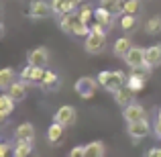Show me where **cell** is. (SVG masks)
<instances>
[{
  "instance_id": "obj_14",
  "label": "cell",
  "mask_w": 161,
  "mask_h": 157,
  "mask_svg": "<svg viewBox=\"0 0 161 157\" xmlns=\"http://www.w3.org/2000/svg\"><path fill=\"white\" fill-rule=\"evenodd\" d=\"M78 23H80L78 12H69V14L59 16V29H61L63 33H67V35H74V29H75Z\"/></svg>"
},
{
  "instance_id": "obj_10",
  "label": "cell",
  "mask_w": 161,
  "mask_h": 157,
  "mask_svg": "<svg viewBox=\"0 0 161 157\" xmlns=\"http://www.w3.org/2000/svg\"><path fill=\"white\" fill-rule=\"evenodd\" d=\"M122 118H125L126 125H129V122L145 121V118H147V112H145V108H143L141 104L133 102V104H129V106H125V108H122Z\"/></svg>"
},
{
  "instance_id": "obj_6",
  "label": "cell",
  "mask_w": 161,
  "mask_h": 157,
  "mask_svg": "<svg viewBox=\"0 0 161 157\" xmlns=\"http://www.w3.org/2000/svg\"><path fill=\"white\" fill-rule=\"evenodd\" d=\"M151 133V125L149 121H137V122H129L126 125V135H129L130 139H135V141H141V139L149 137Z\"/></svg>"
},
{
  "instance_id": "obj_24",
  "label": "cell",
  "mask_w": 161,
  "mask_h": 157,
  "mask_svg": "<svg viewBox=\"0 0 161 157\" xmlns=\"http://www.w3.org/2000/svg\"><path fill=\"white\" fill-rule=\"evenodd\" d=\"M130 47H133V45H130V39L129 37H120V39H116L114 41V55H118V57H125L126 53L130 51Z\"/></svg>"
},
{
  "instance_id": "obj_18",
  "label": "cell",
  "mask_w": 161,
  "mask_h": 157,
  "mask_svg": "<svg viewBox=\"0 0 161 157\" xmlns=\"http://www.w3.org/2000/svg\"><path fill=\"white\" fill-rule=\"evenodd\" d=\"M14 104H16V100L10 98L8 92H2V96H0V118L2 121L10 116V112L14 110Z\"/></svg>"
},
{
  "instance_id": "obj_34",
  "label": "cell",
  "mask_w": 161,
  "mask_h": 157,
  "mask_svg": "<svg viewBox=\"0 0 161 157\" xmlns=\"http://www.w3.org/2000/svg\"><path fill=\"white\" fill-rule=\"evenodd\" d=\"M90 33H96V35H106V29L98 23H92L90 25Z\"/></svg>"
},
{
  "instance_id": "obj_13",
  "label": "cell",
  "mask_w": 161,
  "mask_h": 157,
  "mask_svg": "<svg viewBox=\"0 0 161 157\" xmlns=\"http://www.w3.org/2000/svg\"><path fill=\"white\" fill-rule=\"evenodd\" d=\"M145 65L149 67V70H153V67L161 65V45H151V47L145 49Z\"/></svg>"
},
{
  "instance_id": "obj_23",
  "label": "cell",
  "mask_w": 161,
  "mask_h": 157,
  "mask_svg": "<svg viewBox=\"0 0 161 157\" xmlns=\"http://www.w3.org/2000/svg\"><path fill=\"white\" fill-rule=\"evenodd\" d=\"M57 86H59V76L55 74V71L45 70L43 80H41V88H45V90H55Z\"/></svg>"
},
{
  "instance_id": "obj_27",
  "label": "cell",
  "mask_w": 161,
  "mask_h": 157,
  "mask_svg": "<svg viewBox=\"0 0 161 157\" xmlns=\"http://www.w3.org/2000/svg\"><path fill=\"white\" fill-rule=\"evenodd\" d=\"M100 6L114 14H122V0H100Z\"/></svg>"
},
{
  "instance_id": "obj_9",
  "label": "cell",
  "mask_w": 161,
  "mask_h": 157,
  "mask_svg": "<svg viewBox=\"0 0 161 157\" xmlns=\"http://www.w3.org/2000/svg\"><path fill=\"white\" fill-rule=\"evenodd\" d=\"M126 61V65L130 67V70H139V67H147L145 65V49L139 47V45H133L130 47V51L122 57Z\"/></svg>"
},
{
  "instance_id": "obj_20",
  "label": "cell",
  "mask_w": 161,
  "mask_h": 157,
  "mask_svg": "<svg viewBox=\"0 0 161 157\" xmlns=\"http://www.w3.org/2000/svg\"><path fill=\"white\" fill-rule=\"evenodd\" d=\"M27 86H29V84L20 80V82H14V84H12V86L8 88L6 92L10 94V98H14L16 102H20V100L27 98Z\"/></svg>"
},
{
  "instance_id": "obj_8",
  "label": "cell",
  "mask_w": 161,
  "mask_h": 157,
  "mask_svg": "<svg viewBox=\"0 0 161 157\" xmlns=\"http://www.w3.org/2000/svg\"><path fill=\"white\" fill-rule=\"evenodd\" d=\"M75 118H78V110H75L74 106H69V104H63V106H59V108L55 110L53 121L61 122L63 126H71L75 122Z\"/></svg>"
},
{
  "instance_id": "obj_15",
  "label": "cell",
  "mask_w": 161,
  "mask_h": 157,
  "mask_svg": "<svg viewBox=\"0 0 161 157\" xmlns=\"http://www.w3.org/2000/svg\"><path fill=\"white\" fill-rule=\"evenodd\" d=\"M94 20L98 25H102L104 29H108L112 27V23H114V12H110V10H106V8H102V6H98L94 10Z\"/></svg>"
},
{
  "instance_id": "obj_7",
  "label": "cell",
  "mask_w": 161,
  "mask_h": 157,
  "mask_svg": "<svg viewBox=\"0 0 161 157\" xmlns=\"http://www.w3.org/2000/svg\"><path fill=\"white\" fill-rule=\"evenodd\" d=\"M27 63H29V65H35V67H45L49 63L47 47L39 45V47H35V49H29V51H27Z\"/></svg>"
},
{
  "instance_id": "obj_11",
  "label": "cell",
  "mask_w": 161,
  "mask_h": 157,
  "mask_svg": "<svg viewBox=\"0 0 161 157\" xmlns=\"http://www.w3.org/2000/svg\"><path fill=\"white\" fill-rule=\"evenodd\" d=\"M43 74H45V67H35V65H25L23 71H20V80L27 84H41L43 80Z\"/></svg>"
},
{
  "instance_id": "obj_3",
  "label": "cell",
  "mask_w": 161,
  "mask_h": 157,
  "mask_svg": "<svg viewBox=\"0 0 161 157\" xmlns=\"http://www.w3.org/2000/svg\"><path fill=\"white\" fill-rule=\"evenodd\" d=\"M147 80H149V67H139V70H133L126 80V86L133 92H141L145 88Z\"/></svg>"
},
{
  "instance_id": "obj_31",
  "label": "cell",
  "mask_w": 161,
  "mask_h": 157,
  "mask_svg": "<svg viewBox=\"0 0 161 157\" xmlns=\"http://www.w3.org/2000/svg\"><path fill=\"white\" fill-rule=\"evenodd\" d=\"M74 35L75 37H88V35H90V25L80 20V23L75 25V29H74Z\"/></svg>"
},
{
  "instance_id": "obj_1",
  "label": "cell",
  "mask_w": 161,
  "mask_h": 157,
  "mask_svg": "<svg viewBox=\"0 0 161 157\" xmlns=\"http://www.w3.org/2000/svg\"><path fill=\"white\" fill-rule=\"evenodd\" d=\"M126 80H129V76H125L120 70H114V71H102V74H98V84L104 88V90L108 92H118L120 88L126 86Z\"/></svg>"
},
{
  "instance_id": "obj_28",
  "label": "cell",
  "mask_w": 161,
  "mask_h": 157,
  "mask_svg": "<svg viewBox=\"0 0 161 157\" xmlns=\"http://www.w3.org/2000/svg\"><path fill=\"white\" fill-rule=\"evenodd\" d=\"M135 27H137V14H122L120 16L122 31H135Z\"/></svg>"
},
{
  "instance_id": "obj_32",
  "label": "cell",
  "mask_w": 161,
  "mask_h": 157,
  "mask_svg": "<svg viewBox=\"0 0 161 157\" xmlns=\"http://www.w3.org/2000/svg\"><path fill=\"white\" fill-rule=\"evenodd\" d=\"M10 155H14V147H10L6 141L0 145V157H10Z\"/></svg>"
},
{
  "instance_id": "obj_21",
  "label": "cell",
  "mask_w": 161,
  "mask_h": 157,
  "mask_svg": "<svg viewBox=\"0 0 161 157\" xmlns=\"http://www.w3.org/2000/svg\"><path fill=\"white\" fill-rule=\"evenodd\" d=\"M14 82H16V74H14V70H12V67H4V70L0 71V90L6 92Z\"/></svg>"
},
{
  "instance_id": "obj_25",
  "label": "cell",
  "mask_w": 161,
  "mask_h": 157,
  "mask_svg": "<svg viewBox=\"0 0 161 157\" xmlns=\"http://www.w3.org/2000/svg\"><path fill=\"white\" fill-rule=\"evenodd\" d=\"M12 157H33V143L31 141H16L14 155Z\"/></svg>"
},
{
  "instance_id": "obj_12",
  "label": "cell",
  "mask_w": 161,
  "mask_h": 157,
  "mask_svg": "<svg viewBox=\"0 0 161 157\" xmlns=\"http://www.w3.org/2000/svg\"><path fill=\"white\" fill-rule=\"evenodd\" d=\"M63 137H65V126L61 125V122H51L47 129V143L49 145H59V143L63 141Z\"/></svg>"
},
{
  "instance_id": "obj_22",
  "label": "cell",
  "mask_w": 161,
  "mask_h": 157,
  "mask_svg": "<svg viewBox=\"0 0 161 157\" xmlns=\"http://www.w3.org/2000/svg\"><path fill=\"white\" fill-rule=\"evenodd\" d=\"M84 147H86V157H104V153H106V147L102 141H92Z\"/></svg>"
},
{
  "instance_id": "obj_30",
  "label": "cell",
  "mask_w": 161,
  "mask_h": 157,
  "mask_svg": "<svg viewBox=\"0 0 161 157\" xmlns=\"http://www.w3.org/2000/svg\"><path fill=\"white\" fill-rule=\"evenodd\" d=\"M78 16H80V20H82V23L92 25V19H94V10H92L88 4H82V8H80V12H78Z\"/></svg>"
},
{
  "instance_id": "obj_19",
  "label": "cell",
  "mask_w": 161,
  "mask_h": 157,
  "mask_svg": "<svg viewBox=\"0 0 161 157\" xmlns=\"http://www.w3.org/2000/svg\"><path fill=\"white\" fill-rule=\"evenodd\" d=\"M135 94H137V92H133L129 86H125V88H120L118 92H114V100H116V104H120L122 108H125V106H129V104L135 102Z\"/></svg>"
},
{
  "instance_id": "obj_35",
  "label": "cell",
  "mask_w": 161,
  "mask_h": 157,
  "mask_svg": "<svg viewBox=\"0 0 161 157\" xmlns=\"http://www.w3.org/2000/svg\"><path fill=\"white\" fill-rule=\"evenodd\" d=\"M145 157H161V147H151Z\"/></svg>"
},
{
  "instance_id": "obj_2",
  "label": "cell",
  "mask_w": 161,
  "mask_h": 157,
  "mask_svg": "<svg viewBox=\"0 0 161 157\" xmlns=\"http://www.w3.org/2000/svg\"><path fill=\"white\" fill-rule=\"evenodd\" d=\"M75 94L80 96V98L88 100L92 98V96L96 94V88H98V82H96L94 78H90V76H82V78L75 82Z\"/></svg>"
},
{
  "instance_id": "obj_38",
  "label": "cell",
  "mask_w": 161,
  "mask_h": 157,
  "mask_svg": "<svg viewBox=\"0 0 161 157\" xmlns=\"http://www.w3.org/2000/svg\"><path fill=\"white\" fill-rule=\"evenodd\" d=\"M157 118H159V121H161V108H159V112H157Z\"/></svg>"
},
{
  "instance_id": "obj_26",
  "label": "cell",
  "mask_w": 161,
  "mask_h": 157,
  "mask_svg": "<svg viewBox=\"0 0 161 157\" xmlns=\"http://www.w3.org/2000/svg\"><path fill=\"white\" fill-rule=\"evenodd\" d=\"M145 31L149 33V35H159L161 33V16L159 14L151 16V19L147 20L145 23Z\"/></svg>"
},
{
  "instance_id": "obj_39",
  "label": "cell",
  "mask_w": 161,
  "mask_h": 157,
  "mask_svg": "<svg viewBox=\"0 0 161 157\" xmlns=\"http://www.w3.org/2000/svg\"><path fill=\"white\" fill-rule=\"evenodd\" d=\"M122 2H125V0H122Z\"/></svg>"
},
{
  "instance_id": "obj_5",
  "label": "cell",
  "mask_w": 161,
  "mask_h": 157,
  "mask_svg": "<svg viewBox=\"0 0 161 157\" xmlns=\"http://www.w3.org/2000/svg\"><path fill=\"white\" fill-rule=\"evenodd\" d=\"M51 12H53L51 2H47V0H33V2L29 4V16H31V19H35V20L47 19Z\"/></svg>"
},
{
  "instance_id": "obj_16",
  "label": "cell",
  "mask_w": 161,
  "mask_h": 157,
  "mask_svg": "<svg viewBox=\"0 0 161 157\" xmlns=\"http://www.w3.org/2000/svg\"><path fill=\"white\" fill-rule=\"evenodd\" d=\"M14 137L16 141H35V126L31 125V122H23V125L16 126L14 131Z\"/></svg>"
},
{
  "instance_id": "obj_36",
  "label": "cell",
  "mask_w": 161,
  "mask_h": 157,
  "mask_svg": "<svg viewBox=\"0 0 161 157\" xmlns=\"http://www.w3.org/2000/svg\"><path fill=\"white\" fill-rule=\"evenodd\" d=\"M153 131H155V135L161 139V121L157 118V122H155V126H153Z\"/></svg>"
},
{
  "instance_id": "obj_17",
  "label": "cell",
  "mask_w": 161,
  "mask_h": 157,
  "mask_svg": "<svg viewBox=\"0 0 161 157\" xmlns=\"http://www.w3.org/2000/svg\"><path fill=\"white\" fill-rule=\"evenodd\" d=\"M51 8H53V14L63 16V14H69V12H75V4L71 0H51Z\"/></svg>"
},
{
  "instance_id": "obj_33",
  "label": "cell",
  "mask_w": 161,
  "mask_h": 157,
  "mask_svg": "<svg viewBox=\"0 0 161 157\" xmlns=\"http://www.w3.org/2000/svg\"><path fill=\"white\" fill-rule=\"evenodd\" d=\"M69 157H86V147H82V145H75L74 149H71Z\"/></svg>"
},
{
  "instance_id": "obj_29",
  "label": "cell",
  "mask_w": 161,
  "mask_h": 157,
  "mask_svg": "<svg viewBox=\"0 0 161 157\" xmlns=\"http://www.w3.org/2000/svg\"><path fill=\"white\" fill-rule=\"evenodd\" d=\"M139 10H141L139 0H125L122 2V14H137Z\"/></svg>"
},
{
  "instance_id": "obj_4",
  "label": "cell",
  "mask_w": 161,
  "mask_h": 157,
  "mask_svg": "<svg viewBox=\"0 0 161 157\" xmlns=\"http://www.w3.org/2000/svg\"><path fill=\"white\" fill-rule=\"evenodd\" d=\"M84 49L92 55H98L106 49V35H96L90 33L88 37H84Z\"/></svg>"
},
{
  "instance_id": "obj_37",
  "label": "cell",
  "mask_w": 161,
  "mask_h": 157,
  "mask_svg": "<svg viewBox=\"0 0 161 157\" xmlns=\"http://www.w3.org/2000/svg\"><path fill=\"white\" fill-rule=\"evenodd\" d=\"M71 2H74L75 6H82V2H84V0H71Z\"/></svg>"
}]
</instances>
